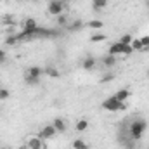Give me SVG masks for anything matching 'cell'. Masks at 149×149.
Instances as JSON below:
<instances>
[{"label": "cell", "instance_id": "6da1fadb", "mask_svg": "<svg viewBox=\"0 0 149 149\" xmlns=\"http://www.w3.org/2000/svg\"><path fill=\"white\" fill-rule=\"evenodd\" d=\"M148 130V121L144 118H135L128 125V137L132 141H141Z\"/></svg>", "mask_w": 149, "mask_h": 149}, {"label": "cell", "instance_id": "7a4b0ae2", "mask_svg": "<svg viewBox=\"0 0 149 149\" xmlns=\"http://www.w3.org/2000/svg\"><path fill=\"white\" fill-rule=\"evenodd\" d=\"M108 52L113 54V56H120V54L128 56V54L134 52V49H132V45H127V43H121V42H114V43H111V47H109Z\"/></svg>", "mask_w": 149, "mask_h": 149}, {"label": "cell", "instance_id": "3957f363", "mask_svg": "<svg viewBox=\"0 0 149 149\" xmlns=\"http://www.w3.org/2000/svg\"><path fill=\"white\" fill-rule=\"evenodd\" d=\"M102 108H104L106 111L116 113V111L125 109V102H120L118 99H114V95H111V97H108L106 101H102Z\"/></svg>", "mask_w": 149, "mask_h": 149}, {"label": "cell", "instance_id": "277c9868", "mask_svg": "<svg viewBox=\"0 0 149 149\" xmlns=\"http://www.w3.org/2000/svg\"><path fill=\"white\" fill-rule=\"evenodd\" d=\"M64 2L63 0H52L49 5H47V12L50 14V16H61V14H64Z\"/></svg>", "mask_w": 149, "mask_h": 149}, {"label": "cell", "instance_id": "5b68a950", "mask_svg": "<svg viewBox=\"0 0 149 149\" xmlns=\"http://www.w3.org/2000/svg\"><path fill=\"white\" fill-rule=\"evenodd\" d=\"M101 63H102V66L104 68H114L116 66V63H118V56H113V54H106V56H102L101 57Z\"/></svg>", "mask_w": 149, "mask_h": 149}, {"label": "cell", "instance_id": "8992f818", "mask_svg": "<svg viewBox=\"0 0 149 149\" xmlns=\"http://www.w3.org/2000/svg\"><path fill=\"white\" fill-rule=\"evenodd\" d=\"M57 132H56V128L52 127V125H47V127H43L42 130H40V139H43V141H49V139H52L54 135H56Z\"/></svg>", "mask_w": 149, "mask_h": 149}, {"label": "cell", "instance_id": "52a82bcc", "mask_svg": "<svg viewBox=\"0 0 149 149\" xmlns=\"http://www.w3.org/2000/svg\"><path fill=\"white\" fill-rule=\"evenodd\" d=\"M114 99H118L120 102H127L128 99H130V88H120V90H116V94H114Z\"/></svg>", "mask_w": 149, "mask_h": 149}, {"label": "cell", "instance_id": "ba28073f", "mask_svg": "<svg viewBox=\"0 0 149 149\" xmlns=\"http://www.w3.org/2000/svg\"><path fill=\"white\" fill-rule=\"evenodd\" d=\"M52 127L56 128L57 134H64V132L68 130V125H66V121H64L63 118H56V120L52 121Z\"/></svg>", "mask_w": 149, "mask_h": 149}, {"label": "cell", "instance_id": "9c48e42d", "mask_svg": "<svg viewBox=\"0 0 149 149\" xmlns=\"http://www.w3.org/2000/svg\"><path fill=\"white\" fill-rule=\"evenodd\" d=\"M95 57H92V56H87L83 61H81V68L83 70H87V71H92L94 68H95Z\"/></svg>", "mask_w": 149, "mask_h": 149}, {"label": "cell", "instance_id": "30bf717a", "mask_svg": "<svg viewBox=\"0 0 149 149\" xmlns=\"http://www.w3.org/2000/svg\"><path fill=\"white\" fill-rule=\"evenodd\" d=\"M42 74H43V68H40V66H31L24 76H30V78H42Z\"/></svg>", "mask_w": 149, "mask_h": 149}, {"label": "cell", "instance_id": "8fae6325", "mask_svg": "<svg viewBox=\"0 0 149 149\" xmlns=\"http://www.w3.org/2000/svg\"><path fill=\"white\" fill-rule=\"evenodd\" d=\"M28 148L30 149H42L43 148V139H40V137H31V139H28Z\"/></svg>", "mask_w": 149, "mask_h": 149}, {"label": "cell", "instance_id": "7c38bea8", "mask_svg": "<svg viewBox=\"0 0 149 149\" xmlns=\"http://www.w3.org/2000/svg\"><path fill=\"white\" fill-rule=\"evenodd\" d=\"M88 130V121L87 120H78L76 121V125H74V132H78V134H81V132H87Z\"/></svg>", "mask_w": 149, "mask_h": 149}, {"label": "cell", "instance_id": "4fadbf2b", "mask_svg": "<svg viewBox=\"0 0 149 149\" xmlns=\"http://www.w3.org/2000/svg\"><path fill=\"white\" fill-rule=\"evenodd\" d=\"M106 5H108V0H92V9H94L95 12L104 10V9H106Z\"/></svg>", "mask_w": 149, "mask_h": 149}, {"label": "cell", "instance_id": "5bb4252c", "mask_svg": "<svg viewBox=\"0 0 149 149\" xmlns=\"http://www.w3.org/2000/svg\"><path fill=\"white\" fill-rule=\"evenodd\" d=\"M43 74H47V76H50V78H57V76H59V70L54 68V66H45V68H43Z\"/></svg>", "mask_w": 149, "mask_h": 149}, {"label": "cell", "instance_id": "9a60e30c", "mask_svg": "<svg viewBox=\"0 0 149 149\" xmlns=\"http://www.w3.org/2000/svg\"><path fill=\"white\" fill-rule=\"evenodd\" d=\"M87 26H88L90 30H102L104 23H102L101 19H92V21H88V23H87Z\"/></svg>", "mask_w": 149, "mask_h": 149}, {"label": "cell", "instance_id": "2e32d148", "mask_svg": "<svg viewBox=\"0 0 149 149\" xmlns=\"http://www.w3.org/2000/svg\"><path fill=\"white\" fill-rule=\"evenodd\" d=\"M73 149H88V144L83 139H74L73 141Z\"/></svg>", "mask_w": 149, "mask_h": 149}, {"label": "cell", "instance_id": "e0dca14e", "mask_svg": "<svg viewBox=\"0 0 149 149\" xmlns=\"http://www.w3.org/2000/svg\"><path fill=\"white\" fill-rule=\"evenodd\" d=\"M81 26H83V23H81L80 19H74V21L71 23V24H70V26H68V28H70L71 31H78V30H80Z\"/></svg>", "mask_w": 149, "mask_h": 149}, {"label": "cell", "instance_id": "ac0fdd59", "mask_svg": "<svg viewBox=\"0 0 149 149\" xmlns=\"http://www.w3.org/2000/svg\"><path fill=\"white\" fill-rule=\"evenodd\" d=\"M118 42H121V43H127V45H130V43L134 42V37H132V33H125L123 37L118 40Z\"/></svg>", "mask_w": 149, "mask_h": 149}, {"label": "cell", "instance_id": "d6986e66", "mask_svg": "<svg viewBox=\"0 0 149 149\" xmlns=\"http://www.w3.org/2000/svg\"><path fill=\"white\" fill-rule=\"evenodd\" d=\"M17 42H19L17 33H16V35H9V37L5 38V45H14V43H17Z\"/></svg>", "mask_w": 149, "mask_h": 149}, {"label": "cell", "instance_id": "ffe728a7", "mask_svg": "<svg viewBox=\"0 0 149 149\" xmlns=\"http://www.w3.org/2000/svg\"><path fill=\"white\" fill-rule=\"evenodd\" d=\"M104 40H106V35L104 33H95V35L90 37V42H104Z\"/></svg>", "mask_w": 149, "mask_h": 149}, {"label": "cell", "instance_id": "44dd1931", "mask_svg": "<svg viewBox=\"0 0 149 149\" xmlns=\"http://www.w3.org/2000/svg\"><path fill=\"white\" fill-rule=\"evenodd\" d=\"M57 23H59V26H66V24H68V16H66V14L57 16Z\"/></svg>", "mask_w": 149, "mask_h": 149}, {"label": "cell", "instance_id": "7402d4cb", "mask_svg": "<svg viewBox=\"0 0 149 149\" xmlns=\"http://www.w3.org/2000/svg\"><path fill=\"white\" fill-rule=\"evenodd\" d=\"M9 95H10V92H9L7 88H2V87H0V101H7Z\"/></svg>", "mask_w": 149, "mask_h": 149}, {"label": "cell", "instance_id": "603a6c76", "mask_svg": "<svg viewBox=\"0 0 149 149\" xmlns=\"http://www.w3.org/2000/svg\"><path fill=\"white\" fill-rule=\"evenodd\" d=\"M130 45H132L134 50H144V49H142V43H141V38H139V40H134Z\"/></svg>", "mask_w": 149, "mask_h": 149}, {"label": "cell", "instance_id": "cb8c5ba5", "mask_svg": "<svg viewBox=\"0 0 149 149\" xmlns=\"http://www.w3.org/2000/svg\"><path fill=\"white\" fill-rule=\"evenodd\" d=\"M24 81L28 85H38L40 83V78H30V76H24Z\"/></svg>", "mask_w": 149, "mask_h": 149}, {"label": "cell", "instance_id": "d4e9b609", "mask_svg": "<svg viewBox=\"0 0 149 149\" xmlns=\"http://www.w3.org/2000/svg\"><path fill=\"white\" fill-rule=\"evenodd\" d=\"M0 23H2V24H14V21H12V16H2Z\"/></svg>", "mask_w": 149, "mask_h": 149}, {"label": "cell", "instance_id": "484cf974", "mask_svg": "<svg viewBox=\"0 0 149 149\" xmlns=\"http://www.w3.org/2000/svg\"><path fill=\"white\" fill-rule=\"evenodd\" d=\"M5 61H7V52L3 49H0V64H3Z\"/></svg>", "mask_w": 149, "mask_h": 149}, {"label": "cell", "instance_id": "4316f807", "mask_svg": "<svg viewBox=\"0 0 149 149\" xmlns=\"http://www.w3.org/2000/svg\"><path fill=\"white\" fill-rule=\"evenodd\" d=\"M113 78H114V76H113L111 73H108L106 76H102V78H101V81H102V83H108V81H111Z\"/></svg>", "mask_w": 149, "mask_h": 149}, {"label": "cell", "instance_id": "83f0119b", "mask_svg": "<svg viewBox=\"0 0 149 149\" xmlns=\"http://www.w3.org/2000/svg\"><path fill=\"white\" fill-rule=\"evenodd\" d=\"M141 43H142V49H148V45H149V37H142V38H141Z\"/></svg>", "mask_w": 149, "mask_h": 149}, {"label": "cell", "instance_id": "f1b7e54d", "mask_svg": "<svg viewBox=\"0 0 149 149\" xmlns=\"http://www.w3.org/2000/svg\"><path fill=\"white\" fill-rule=\"evenodd\" d=\"M146 50H149V45H148V49H146Z\"/></svg>", "mask_w": 149, "mask_h": 149}]
</instances>
